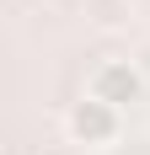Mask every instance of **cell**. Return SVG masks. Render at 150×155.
Here are the masks:
<instances>
[{"label": "cell", "mask_w": 150, "mask_h": 155, "mask_svg": "<svg viewBox=\"0 0 150 155\" xmlns=\"http://www.w3.org/2000/svg\"><path fill=\"white\" fill-rule=\"evenodd\" d=\"M64 139L80 144V150H113L123 139V112L102 96H75L70 107H64Z\"/></svg>", "instance_id": "6da1fadb"}, {"label": "cell", "mask_w": 150, "mask_h": 155, "mask_svg": "<svg viewBox=\"0 0 150 155\" xmlns=\"http://www.w3.org/2000/svg\"><path fill=\"white\" fill-rule=\"evenodd\" d=\"M86 91L102 96V102H113L118 112H129L134 102H145V70H139L134 59H102L97 70H91Z\"/></svg>", "instance_id": "7a4b0ae2"}]
</instances>
